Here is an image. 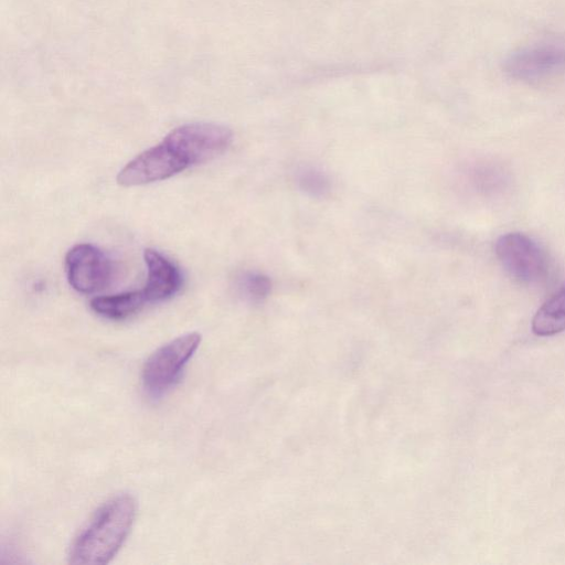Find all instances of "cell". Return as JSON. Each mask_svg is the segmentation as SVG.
I'll return each instance as SVG.
<instances>
[{"instance_id": "12", "label": "cell", "mask_w": 565, "mask_h": 565, "mask_svg": "<svg viewBox=\"0 0 565 565\" xmlns=\"http://www.w3.org/2000/svg\"><path fill=\"white\" fill-rule=\"evenodd\" d=\"M237 288L245 298L257 302L270 294L271 280L262 273L247 271L238 277Z\"/></svg>"}, {"instance_id": "4", "label": "cell", "mask_w": 565, "mask_h": 565, "mask_svg": "<svg viewBox=\"0 0 565 565\" xmlns=\"http://www.w3.org/2000/svg\"><path fill=\"white\" fill-rule=\"evenodd\" d=\"M189 167L185 157L163 138L127 162L116 181L121 186L145 185L169 179Z\"/></svg>"}, {"instance_id": "2", "label": "cell", "mask_w": 565, "mask_h": 565, "mask_svg": "<svg viewBox=\"0 0 565 565\" xmlns=\"http://www.w3.org/2000/svg\"><path fill=\"white\" fill-rule=\"evenodd\" d=\"M201 334L189 332L158 348L145 362L142 384L151 396H160L180 377L184 366L196 352Z\"/></svg>"}, {"instance_id": "8", "label": "cell", "mask_w": 565, "mask_h": 565, "mask_svg": "<svg viewBox=\"0 0 565 565\" xmlns=\"http://www.w3.org/2000/svg\"><path fill=\"white\" fill-rule=\"evenodd\" d=\"M147 280L142 292L148 302L163 301L174 296L182 286L178 266L160 252L147 248L143 253Z\"/></svg>"}, {"instance_id": "6", "label": "cell", "mask_w": 565, "mask_h": 565, "mask_svg": "<svg viewBox=\"0 0 565 565\" xmlns=\"http://www.w3.org/2000/svg\"><path fill=\"white\" fill-rule=\"evenodd\" d=\"M65 271L70 286L81 294H94L111 281L114 266L98 247L92 244L74 245L65 256Z\"/></svg>"}, {"instance_id": "1", "label": "cell", "mask_w": 565, "mask_h": 565, "mask_svg": "<svg viewBox=\"0 0 565 565\" xmlns=\"http://www.w3.org/2000/svg\"><path fill=\"white\" fill-rule=\"evenodd\" d=\"M136 514L137 502L129 493L106 501L74 540L70 562L81 565L109 563L129 535Z\"/></svg>"}, {"instance_id": "5", "label": "cell", "mask_w": 565, "mask_h": 565, "mask_svg": "<svg viewBox=\"0 0 565 565\" xmlns=\"http://www.w3.org/2000/svg\"><path fill=\"white\" fill-rule=\"evenodd\" d=\"M164 139L178 148L192 167L226 151L233 134L227 127L218 124L191 122L172 129Z\"/></svg>"}, {"instance_id": "11", "label": "cell", "mask_w": 565, "mask_h": 565, "mask_svg": "<svg viewBox=\"0 0 565 565\" xmlns=\"http://www.w3.org/2000/svg\"><path fill=\"white\" fill-rule=\"evenodd\" d=\"M297 183L303 192L315 198H324L331 190L328 175L318 168L310 166L298 170Z\"/></svg>"}, {"instance_id": "3", "label": "cell", "mask_w": 565, "mask_h": 565, "mask_svg": "<svg viewBox=\"0 0 565 565\" xmlns=\"http://www.w3.org/2000/svg\"><path fill=\"white\" fill-rule=\"evenodd\" d=\"M495 255L504 270L522 284H537L548 276L550 260L542 246L530 236L512 232L500 236Z\"/></svg>"}, {"instance_id": "7", "label": "cell", "mask_w": 565, "mask_h": 565, "mask_svg": "<svg viewBox=\"0 0 565 565\" xmlns=\"http://www.w3.org/2000/svg\"><path fill=\"white\" fill-rule=\"evenodd\" d=\"M565 70V46L540 45L515 53L507 63L511 76L537 81Z\"/></svg>"}, {"instance_id": "9", "label": "cell", "mask_w": 565, "mask_h": 565, "mask_svg": "<svg viewBox=\"0 0 565 565\" xmlns=\"http://www.w3.org/2000/svg\"><path fill=\"white\" fill-rule=\"evenodd\" d=\"M147 302L142 290H135L95 297L90 300V308L106 319L124 320L141 310Z\"/></svg>"}, {"instance_id": "13", "label": "cell", "mask_w": 565, "mask_h": 565, "mask_svg": "<svg viewBox=\"0 0 565 565\" xmlns=\"http://www.w3.org/2000/svg\"><path fill=\"white\" fill-rule=\"evenodd\" d=\"M471 182L476 189L488 193L504 188L507 178L500 168L492 164H480L472 169Z\"/></svg>"}, {"instance_id": "10", "label": "cell", "mask_w": 565, "mask_h": 565, "mask_svg": "<svg viewBox=\"0 0 565 565\" xmlns=\"http://www.w3.org/2000/svg\"><path fill=\"white\" fill-rule=\"evenodd\" d=\"M531 327L541 337L565 331V284L536 311Z\"/></svg>"}]
</instances>
